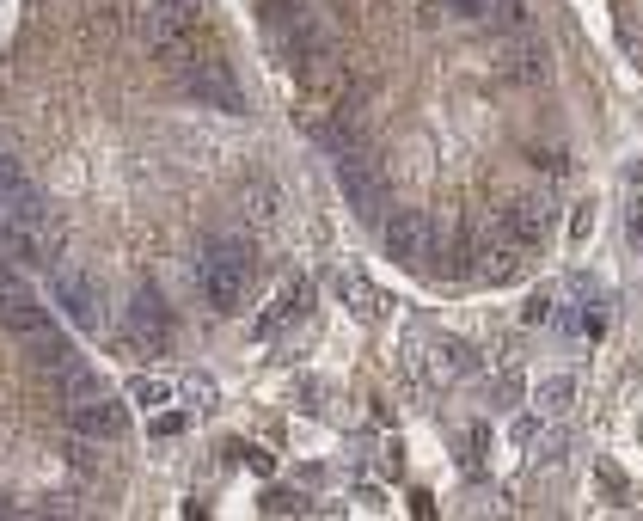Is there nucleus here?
I'll return each mask as SVG.
<instances>
[{"instance_id":"nucleus-1","label":"nucleus","mask_w":643,"mask_h":521,"mask_svg":"<svg viewBox=\"0 0 643 521\" xmlns=\"http://www.w3.org/2000/svg\"><path fill=\"white\" fill-rule=\"evenodd\" d=\"M0 240L19 264H37V270H56V252H62V227H56V209L43 203V191H31L25 203H13L0 215Z\"/></svg>"},{"instance_id":"nucleus-2","label":"nucleus","mask_w":643,"mask_h":521,"mask_svg":"<svg viewBox=\"0 0 643 521\" xmlns=\"http://www.w3.org/2000/svg\"><path fill=\"white\" fill-rule=\"evenodd\" d=\"M196 289L215 313H239L245 289H252V246L239 240H203V258H196Z\"/></svg>"},{"instance_id":"nucleus-3","label":"nucleus","mask_w":643,"mask_h":521,"mask_svg":"<svg viewBox=\"0 0 643 521\" xmlns=\"http://www.w3.org/2000/svg\"><path fill=\"white\" fill-rule=\"evenodd\" d=\"M337 191L350 197V209L362 221H380L386 215V178L374 172L368 154H337Z\"/></svg>"},{"instance_id":"nucleus-4","label":"nucleus","mask_w":643,"mask_h":521,"mask_svg":"<svg viewBox=\"0 0 643 521\" xmlns=\"http://www.w3.org/2000/svg\"><path fill=\"white\" fill-rule=\"evenodd\" d=\"M56 307H68V319L74 325H105V289L86 276V270H74V264H56Z\"/></svg>"},{"instance_id":"nucleus-5","label":"nucleus","mask_w":643,"mask_h":521,"mask_svg":"<svg viewBox=\"0 0 643 521\" xmlns=\"http://www.w3.org/2000/svg\"><path fill=\"white\" fill-rule=\"evenodd\" d=\"M0 325L19 331V338H31V331H43V325H49V313L37 307V295L25 289L19 270H7V264H0Z\"/></svg>"},{"instance_id":"nucleus-6","label":"nucleus","mask_w":643,"mask_h":521,"mask_svg":"<svg viewBox=\"0 0 643 521\" xmlns=\"http://www.w3.org/2000/svg\"><path fill=\"white\" fill-rule=\"evenodd\" d=\"M386 252L392 258H399V264H429L435 258V240H429V221L417 215V209H399V215H392L386 227Z\"/></svg>"},{"instance_id":"nucleus-7","label":"nucleus","mask_w":643,"mask_h":521,"mask_svg":"<svg viewBox=\"0 0 643 521\" xmlns=\"http://www.w3.org/2000/svg\"><path fill=\"white\" fill-rule=\"evenodd\" d=\"M68 417H74V430H80V436H92V442H117V436H123V423H129V417H123V405H111L105 393H98V399H80Z\"/></svg>"},{"instance_id":"nucleus-8","label":"nucleus","mask_w":643,"mask_h":521,"mask_svg":"<svg viewBox=\"0 0 643 521\" xmlns=\"http://www.w3.org/2000/svg\"><path fill=\"white\" fill-rule=\"evenodd\" d=\"M497 227L509 233V240L527 252V246H539L546 240V203H533V197H515L509 209H497Z\"/></svg>"},{"instance_id":"nucleus-9","label":"nucleus","mask_w":643,"mask_h":521,"mask_svg":"<svg viewBox=\"0 0 643 521\" xmlns=\"http://www.w3.org/2000/svg\"><path fill=\"white\" fill-rule=\"evenodd\" d=\"M31 356H37L43 368H56V374H62V368L74 362V344H68V338H56V331L43 325V331H31Z\"/></svg>"},{"instance_id":"nucleus-10","label":"nucleus","mask_w":643,"mask_h":521,"mask_svg":"<svg viewBox=\"0 0 643 521\" xmlns=\"http://www.w3.org/2000/svg\"><path fill=\"white\" fill-rule=\"evenodd\" d=\"M129 319H135V331H141V338H166V331H172V325H166L160 295H147V289L135 295V313H129Z\"/></svg>"},{"instance_id":"nucleus-11","label":"nucleus","mask_w":643,"mask_h":521,"mask_svg":"<svg viewBox=\"0 0 643 521\" xmlns=\"http://www.w3.org/2000/svg\"><path fill=\"white\" fill-rule=\"evenodd\" d=\"M190 86H196V99H215L221 111H239V92H233V80H227V74H215V68H203V74H196Z\"/></svg>"},{"instance_id":"nucleus-12","label":"nucleus","mask_w":643,"mask_h":521,"mask_svg":"<svg viewBox=\"0 0 643 521\" xmlns=\"http://www.w3.org/2000/svg\"><path fill=\"white\" fill-rule=\"evenodd\" d=\"M337 295H343V301H356V313H368V319L380 313V301H374V289H368L362 276H337Z\"/></svg>"},{"instance_id":"nucleus-13","label":"nucleus","mask_w":643,"mask_h":521,"mask_svg":"<svg viewBox=\"0 0 643 521\" xmlns=\"http://www.w3.org/2000/svg\"><path fill=\"white\" fill-rule=\"evenodd\" d=\"M62 393L80 405V399H98V381H92V374H86L80 362H68V368H62Z\"/></svg>"},{"instance_id":"nucleus-14","label":"nucleus","mask_w":643,"mask_h":521,"mask_svg":"<svg viewBox=\"0 0 643 521\" xmlns=\"http://www.w3.org/2000/svg\"><path fill=\"white\" fill-rule=\"evenodd\" d=\"M441 7H448L454 19H466V25H472V19H490V13H497V0H441Z\"/></svg>"},{"instance_id":"nucleus-15","label":"nucleus","mask_w":643,"mask_h":521,"mask_svg":"<svg viewBox=\"0 0 643 521\" xmlns=\"http://www.w3.org/2000/svg\"><path fill=\"white\" fill-rule=\"evenodd\" d=\"M570 393H576V381H564V374H558V381L539 387V405H546V411H564V405H570Z\"/></svg>"},{"instance_id":"nucleus-16","label":"nucleus","mask_w":643,"mask_h":521,"mask_svg":"<svg viewBox=\"0 0 643 521\" xmlns=\"http://www.w3.org/2000/svg\"><path fill=\"white\" fill-rule=\"evenodd\" d=\"M441 362H448V368H454V374H472V368H478V362H472V350H466V344H441Z\"/></svg>"},{"instance_id":"nucleus-17","label":"nucleus","mask_w":643,"mask_h":521,"mask_svg":"<svg viewBox=\"0 0 643 521\" xmlns=\"http://www.w3.org/2000/svg\"><path fill=\"white\" fill-rule=\"evenodd\" d=\"M135 399H141V405H166L172 387H166V381H135Z\"/></svg>"}]
</instances>
